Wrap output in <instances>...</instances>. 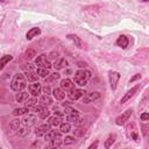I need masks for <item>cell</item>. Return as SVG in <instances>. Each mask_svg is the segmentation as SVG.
Segmentation results:
<instances>
[{
	"label": "cell",
	"mask_w": 149,
	"mask_h": 149,
	"mask_svg": "<svg viewBox=\"0 0 149 149\" xmlns=\"http://www.w3.org/2000/svg\"><path fill=\"white\" fill-rule=\"evenodd\" d=\"M27 86V80L22 73H16L14 74L12 81H10V88L15 92H21L23 88Z\"/></svg>",
	"instance_id": "obj_1"
},
{
	"label": "cell",
	"mask_w": 149,
	"mask_h": 149,
	"mask_svg": "<svg viewBox=\"0 0 149 149\" xmlns=\"http://www.w3.org/2000/svg\"><path fill=\"white\" fill-rule=\"evenodd\" d=\"M90 78H91V72L88 70L81 69L74 73V83L79 86H85Z\"/></svg>",
	"instance_id": "obj_2"
},
{
	"label": "cell",
	"mask_w": 149,
	"mask_h": 149,
	"mask_svg": "<svg viewBox=\"0 0 149 149\" xmlns=\"http://www.w3.org/2000/svg\"><path fill=\"white\" fill-rule=\"evenodd\" d=\"M35 64H36L38 68H41V69H47V70H49V69L52 66V64L50 63V61L48 59V57H47L45 55H40V56H37V58L35 59Z\"/></svg>",
	"instance_id": "obj_3"
},
{
	"label": "cell",
	"mask_w": 149,
	"mask_h": 149,
	"mask_svg": "<svg viewBox=\"0 0 149 149\" xmlns=\"http://www.w3.org/2000/svg\"><path fill=\"white\" fill-rule=\"evenodd\" d=\"M108 79H109V85H111V88L112 90H115L116 88V85H118V81L120 79V73L116 72V71H111L108 73Z\"/></svg>",
	"instance_id": "obj_4"
},
{
	"label": "cell",
	"mask_w": 149,
	"mask_h": 149,
	"mask_svg": "<svg viewBox=\"0 0 149 149\" xmlns=\"http://www.w3.org/2000/svg\"><path fill=\"white\" fill-rule=\"evenodd\" d=\"M85 91L84 90H80V88H72V90H70L69 91V93H68V95H69V98L71 99V100H78L79 98H81V97H84L85 95Z\"/></svg>",
	"instance_id": "obj_5"
},
{
	"label": "cell",
	"mask_w": 149,
	"mask_h": 149,
	"mask_svg": "<svg viewBox=\"0 0 149 149\" xmlns=\"http://www.w3.org/2000/svg\"><path fill=\"white\" fill-rule=\"evenodd\" d=\"M28 90H29V93H30L34 98H36L37 95H40L41 90H42V86H41V84H40L38 81H35V83H31V84L28 86Z\"/></svg>",
	"instance_id": "obj_6"
},
{
	"label": "cell",
	"mask_w": 149,
	"mask_h": 149,
	"mask_svg": "<svg viewBox=\"0 0 149 149\" xmlns=\"http://www.w3.org/2000/svg\"><path fill=\"white\" fill-rule=\"evenodd\" d=\"M130 115H132V109H127L126 112H123L121 115H119V116L115 119V123H116V125H119V126L125 125V123L129 120Z\"/></svg>",
	"instance_id": "obj_7"
},
{
	"label": "cell",
	"mask_w": 149,
	"mask_h": 149,
	"mask_svg": "<svg viewBox=\"0 0 149 149\" xmlns=\"http://www.w3.org/2000/svg\"><path fill=\"white\" fill-rule=\"evenodd\" d=\"M22 122L24 126H28V127L34 126L37 123V116L35 114H26L22 119Z\"/></svg>",
	"instance_id": "obj_8"
},
{
	"label": "cell",
	"mask_w": 149,
	"mask_h": 149,
	"mask_svg": "<svg viewBox=\"0 0 149 149\" xmlns=\"http://www.w3.org/2000/svg\"><path fill=\"white\" fill-rule=\"evenodd\" d=\"M139 88H140V85H136V86L132 87V88H130V90H129V91H128V92L122 97V99H121V101H120V102H121V104H126L130 98H133V97H134V94L136 93V91H137Z\"/></svg>",
	"instance_id": "obj_9"
},
{
	"label": "cell",
	"mask_w": 149,
	"mask_h": 149,
	"mask_svg": "<svg viewBox=\"0 0 149 149\" xmlns=\"http://www.w3.org/2000/svg\"><path fill=\"white\" fill-rule=\"evenodd\" d=\"M100 97H101L100 92H92V93L86 94V95L83 97V102H84V104H90V102H92V101L99 99Z\"/></svg>",
	"instance_id": "obj_10"
},
{
	"label": "cell",
	"mask_w": 149,
	"mask_h": 149,
	"mask_svg": "<svg viewBox=\"0 0 149 149\" xmlns=\"http://www.w3.org/2000/svg\"><path fill=\"white\" fill-rule=\"evenodd\" d=\"M49 130H50V125H49V123H44V125L38 126V127L35 129V134H36L37 137H40V136L45 135Z\"/></svg>",
	"instance_id": "obj_11"
},
{
	"label": "cell",
	"mask_w": 149,
	"mask_h": 149,
	"mask_svg": "<svg viewBox=\"0 0 149 149\" xmlns=\"http://www.w3.org/2000/svg\"><path fill=\"white\" fill-rule=\"evenodd\" d=\"M61 88L65 92V91H70V90H72V88H74V84L72 83V80L71 79H69V78H66V79H63L62 81H61Z\"/></svg>",
	"instance_id": "obj_12"
},
{
	"label": "cell",
	"mask_w": 149,
	"mask_h": 149,
	"mask_svg": "<svg viewBox=\"0 0 149 149\" xmlns=\"http://www.w3.org/2000/svg\"><path fill=\"white\" fill-rule=\"evenodd\" d=\"M128 43H129V40H128V37L126 35H120L118 37V40H116V45L122 48V49H126L128 47Z\"/></svg>",
	"instance_id": "obj_13"
},
{
	"label": "cell",
	"mask_w": 149,
	"mask_h": 149,
	"mask_svg": "<svg viewBox=\"0 0 149 149\" xmlns=\"http://www.w3.org/2000/svg\"><path fill=\"white\" fill-rule=\"evenodd\" d=\"M68 65V62L65 58H58L57 61L54 62L52 66L55 68V70H61V69H64L65 66Z\"/></svg>",
	"instance_id": "obj_14"
},
{
	"label": "cell",
	"mask_w": 149,
	"mask_h": 149,
	"mask_svg": "<svg viewBox=\"0 0 149 149\" xmlns=\"http://www.w3.org/2000/svg\"><path fill=\"white\" fill-rule=\"evenodd\" d=\"M66 37H68L70 41H72L73 44H74L77 48H81V47H83V42H81V40H80L77 35H74V34H69Z\"/></svg>",
	"instance_id": "obj_15"
},
{
	"label": "cell",
	"mask_w": 149,
	"mask_h": 149,
	"mask_svg": "<svg viewBox=\"0 0 149 149\" xmlns=\"http://www.w3.org/2000/svg\"><path fill=\"white\" fill-rule=\"evenodd\" d=\"M45 140H48V141H51V140H54V139H58V137H61V132H58V130H49L45 135Z\"/></svg>",
	"instance_id": "obj_16"
},
{
	"label": "cell",
	"mask_w": 149,
	"mask_h": 149,
	"mask_svg": "<svg viewBox=\"0 0 149 149\" xmlns=\"http://www.w3.org/2000/svg\"><path fill=\"white\" fill-rule=\"evenodd\" d=\"M52 94H54V97H55L57 100H63V99L65 98V92H64L61 87H56V88H54Z\"/></svg>",
	"instance_id": "obj_17"
},
{
	"label": "cell",
	"mask_w": 149,
	"mask_h": 149,
	"mask_svg": "<svg viewBox=\"0 0 149 149\" xmlns=\"http://www.w3.org/2000/svg\"><path fill=\"white\" fill-rule=\"evenodd\" d=\"M62 142H63V141H62V139H61V137H58V139H54V140L49 141L48 148H49V149H57V148H59V147H61Z\"/></svg>",
	"instance_id": "obj_18"
},
{
	"label": "cell",
	"mask_w": 149,
	"mask_h": 149,
	"mask_svg": "<svg viewBox=\"0 0 149 149\" xmlns=\"http://www.w3.org/2000/svg\"><path fill=\"white\" fill-rule=\"evenodd\" d=\"M40 34H41V29L35 27V28H31V29H29L26 36H27V40H31V38H34L35 36L40 35Z\"/></svg>",
	"instance_id": "obj_19"
},
{
	"label": "cell",
	"mask_w": 149,
	"mask_h": 149,
	"mask_svg": "<svg viewBox=\"0 0 149 149\" xmlns=\"http://www.w3.org/2000/svg\"><path fill=\"white\" fill-rule=\"evenodd\" d=\"M24 74H26V76H24L26 80H29V81H31V83H35V81H37V80H38V76H37L34 71L26 72Z\"/></svg>",
	"instance_id": "obj_20"
},
{
	"label": "cell",
	"mask_w": 149,
	"mask_h": 149,
	"mask_svg": "<svg viewBox=\"0 0 149 149\" xmlns=\"http://www.w3.org/2000/svg\"><path fill=\"white\" fill-rule=\"evenodd\" d=\"M13 59V56L12 55H3L1 58H0V70H2L5 68V65L7 63H9L10 61Z\"/></svg>",
	"instance_id": "obj_21"
},
{
	"label": "cell",
	"mask_w": 149,
	"mask_h": 149,
	"mask_svg": "<svg viewBox=\"0 0 149 149\" xmlns=\"http://www.w3.org/2000/svg\"><path fill=\"white\" fill-rule=\"evenodd\" d=\"M40 102H41V105L42 106H50L51 104H52V99L50 98V95H47V94H44V95H42L41 98H40Z\"/></svg>",
	"instance_id": "obj_22"
},
{
	"label": "cell",
	"mask_w": 149,
	"mask_h": 149,
	"mask_svg": "<svg viewBox=\"0 0 149 149\" xmlns=\"http://www.w3.org/2000/svg\"><path fill=\"white\" fill-rule=\"evenodd\" d=\"M62 123V118H59V116H51V118H49V125H50V127L52 126V127H57V126H59Z\"/></svg>",
	"instance_id": "obj_23"
},
{
	"label": "cell",
	"mask_w": 149,
	"mask_h": 149,
	"mask_svg": "<svg viewBox=\"0 0 149 149\" xmlns=\"http://www.w3.org/2000/svg\"><path fill=\"white\" fill-rule=\"evenodd\" d=\"M28 112H29V109L27 107H21V108H15L12 113H13V115L19 116V115H26Z\"/></svg>",
	"instance_id": "obj_24"
},
{
	"label": "cell",
	"mask_w": 149,
	"mask_h": 149,
	"mask_svg": "<svg viewBox=\"0 0 149 149\" xmlns=\"http://www.w3.org/2000/svg\"><path fill=\"white\" fill-rule=\"evenodd\" d=\"M28 99V92H24V91H21L16 94V101L17 102H23Z\"/></svg>",
	"instance_id": "obj_25"
},
{
	"label": "cell",
	"mask_w": 149,
	"mask_h": 149,
	"mask_svg": "<svg viewBox=\"0 0 149 149\" xmlns=\"http://www.w3.org/2000/svg\"><path fill=\"white\" fill-rule=\"evenodd\" d=\"M20 123H21V120L19 119H14L9 122V129L10 130H17L20 128Z\"/></svg>",
	"instance_id": "obj_26"
},
{
	"label": "cell",
	"mask_w": 149,
	"mask_h": 149,
	"mask_svg": "<svg viewBox=\"0 0 149 149\" xmlns=\"http://www.w3.org/2000/svg\"><path fill=\"white\" fill-rule=\"evenodd\" d=\"M114 141H115V135H114V134H111V135L107 137V140L105 141L104 147H105V148H109V147L114 143Z\"/></svg>",
	"instance_id": "obj_27"
},
{
	"label": "cell",
	"mask_w": 149,
	"mask_h": 149,
	"mask_svg": "<svg viewBox=\"0 0 149 149\" xmlns=\"http://www.w3.org/2000/svg\"><path fill=\"white\" fill-rule=\"evenodd\" d=\"M36 74L38 76V77H42V78H45V77H48L50 73H49V70H47V69H41V68H38L37 69V71H36Z\"/></svg>",
	"instance_id": "obj_28"
},
{
	"label": "cell",
	"mask_w": 149,
	"mask_h": 149,
	"mask_svg": "<svg viewBox=\"0 0 149 149\" xmlns=\"http://www.w3.org/2000/svg\"><path fill=\"white\" fill-rule=\"evenodd\" d=\"M66 121L73 122V123H79L81 121V119L78 116V114H76V115H68L66 116Z\"/></svg>",
	"instance_id": "obj_29"
},
{
	"label": "cell",
	"mask_w": 149,
	"mask_h": 149,
	"mask_svg": "<svg viewBox=\"0 0 149 149\" xmlns=\"http://www.w3.org/2000/svg\"><path fill=\"white\" fill-rule=\"evenodd\" d=\"M36 102H37L36 98H28V99L24 101V105H26L27 108H29V107H34V106L36 105Z\"/></svg>",
	"instance_id": "obj_30"
},
{
	"label": "cell",
	"mask_w": 149,
	"mask_h": 149,
	"mask_svg": "<svg viewBox=\"0 0 149 149\" xmlns=\"http://www.w3.org/2000/svg\"><path fill=\"white\" fill-rule=\"evenodd\" d=\"M59 126H61V128H59L61 133H69V132H70V129H71V126H70V123H69V122L61 123Z\"/></svg>",
	"instance_id": "obj_31"
},
{
	"label": "cell",
	"mask_w": 149,
	"mask_h": 149,
	"mask_svg": "<svg viewBox=\"0 0 149 149\" xmlns=\"http://www.w3.org/2000/svg\"><path fill=\"white\" fill-rule=\"evenodd\" d=\"M61 77V74L58 72H54V73H50L49 77H47V81L50 83V81H54V80H58Z\"/></svg>",
	"instance_id": "obj_32"
},
{
	"label": "cell",
	"mask_w": 149,
	"mask_h": 149,
	"mask_svg": "<svg viewBox=\"0 0 149 149\" xmlns=\"http://www.w3.org/2000/svg\"><path fill=\"white\" fill-rule=\"evenodd\" d=\"M21 68H22V70H24L26 72H29V71H34V70H35V66H34L31 63H26V64H23Z\"/></svg>",
	"instance_id": "obj_33"
},
{
	"label": "cell",
	"mask_w": 149,
	"mask_h": 149,
	"mask_svg": "<svg viewBox=\"0 0 149 149\" xmlns=\"http://www.w3.org/2000/svg\"><path fill=\"white\" fill-rule=\"evenodd\" d=\"M34 56H36V51L34 49H28L26 50V54H24V57L26 58H33Z\"/></svg>",
	"instance_id": "obj_34"
},
{
	"label": "cell",
	"mask_w": 149,
	"mask_h": 149,
	"mask_svg": "<svg viewBox=\"0 0 149 149\" xmlns=\"http://www.w3.org/2000/svg\"><path fill=\"white\" fill-rule=\"evenodd\" d=\"M33 109H34V112H35V113H37V114H41V113H42L43 111H45L47 108H44V106H42V105H35Z\"/></svg>",
	"instance_id": "obj_35"
},
{
	"label": "cell",
	"mask_w": 149,
	"mask_h": 149,
	"mask_svg": "<svg viewBox=\"0 0 149 149\" xmlns=\"http://www.w3.org/2000/svg\"><path fill=\"white\" fill-rule=\"evenodd\" d=\"M68 115H76L78 114V111L74 109V108H71V107H65V111H64Z\"/></svg>",
	"instance_id": "obj_36"
},
{
	"label": "cell",
	"mask_w": 149,
	"mask_h": 149,
	"mask_svg": "<svg viewBox=\"0 0 149 149\" xmlns=\"http://www.w3.org/2000/svg\"><path fill=\"white\" fill-rule=\"evenodd\" d=\"M48 59H49V61H57V59H58V52L51 51V52L49 54V56H48Z\"/></svg>",
	"instance_id": "obj_37"
},
{
	"label": "cell",
	"mask_w": 149,
	"mask_h": 149,
	"mask_svg": "<svg viewBox=\"0 0 149 149\" xmlns=\"http://www.w3.org/2000/svg\"><path fill=\"white\" fill-rule=\"evenodd\" d=\"M74 142H76V140H74L73 136H66V137L64 139V143H65V144H72V143H74Z\"/></svg>",
	"instance_id": "obj_38"
},
{
	"label": "cell",
	"mask_w": 149,
	"mask_h": 149,
	"mask_svg": "<svg viewBox=\"0 0 149 149\" xmlns=\"http://www.w3.org/2000/svg\"><path fill=\"white\" fill-rule=\"evenodd\" d=\"M49 115H50V112H49L48 109H45V111H43L41 114H38V118H40V119H47Z\"/></svg>",
	"instance_id": "obj_39"
},
{
	"label": "cell",
	"mask_w": 149,
	"mask_h": 149,
	"mask_svg": "<svg viewBox=\"0 0 149 149\" xmlns=\"http://www.w3.org/2000/svg\"><path fill=\"white\" fill-rule=\"evenodd\" d=\"M84 133H85V130H84V129H79V128L76 129V130H73V134H74V135H78V136H81Z\"/></svg>",
	"instance_id": "obj_40"
},
{
	"label": "cell",
	"mask_w": 149,
	"mask_h": 149,
	"mask_svg": "<svg viewBox=\"0 0 149 149\" xmlns=\"http://www.w3.org/2000/svg\"><path fill=\"white\" fill-rule=\"evenodd\" d=\"M140 119L142 120V121H147L148 119H149V114L146 112V113H142L141 114V116H140Z\"/></svg>",
	"instance_id": "obj_41"
},
{
	"label": "cell",
	"mask_w": 149,
	"mask_h": 149,
	"mask_svg": "<svg viewBox=\"0 0 149 149\" xmlns=\"http://www.w3.org/2000/svg\"><path fill=\"white\" fill-rule=\"evenodd\" d=\"M140 78H141V74H140V73H137V74H135L134 77H132V78H130L129 83H133V81H135V80H137V79H140Z\"/></svg>",
	"instance_id": "obj_42"
},
{
	"label": "cell",
	"mask_w": 149,
	"mask_h": 149,
	"mask_svg": "<svg viewBox=\"0 0 149 149\" xmlns=\"http://www.w3.org/2000/svg\"><path fill=\"white\" fill-rule=\"evenodd\" d=\"M43 92H44L47 95H49V94L51 93V88H50L49 86H44V87H43Z\"/></svg>",
	"instance_id": "obj_43"
},
{
	"label": "cell",
	"mask_w": 149,
	"mask_h": 149,
	"mask_svg": "<svg viewBox=\"0 0 149 149\" xmlns=\"http://www.w3.org/2000/svg\"><path fill=\"white\" fill-rule=\"evenodd\" d=\"M97 147H98V141H95V142H93L87 149H97Z\"/></svg>",
	"instance_id": "obj_44"
},
{
	"label": "cell",
	"mask_w": 149,
	"mask_h": 149,
	"mask_svg": "<svg viewBox=\"0 0 149 149\" xmlns=\"http://www.w3.org/2000/svg\"><path fill=\"white\" fill-rule=\"evenodd\" d=\"M55 115H56V116L62 118V116H63V113H62L61 111H56V109H55Z\"/></svg>",
	"instance_id": "obj_45"
},
{
	"label": "cell",
	"mask_w": 149,
	"mask_h": 149,
	"mask_svg": "<svg viewBox=\"0 0 149 149\" xmlns=\"http://www.w3.org/2000/svg\"><path fill=\"white\" fill-rule=\"evenodd\" d=\"M147 128H148V126H147V125H143V126H142V129H143V135H147V130H146Z\"/></svg>",
	"instance_id": "obj_46"
},
{
	"label": "cell",
	"mask_w": 149,
	"mask_h": 149,
	"mask_svg": "<svg viewBox=\"0 0 149 149\" xmlns=\"http://www.w3.org/2000/svg\"><path fill=\"white\" fill-rule=\"evenodd\" d=\"M78 66H80V68H86L87 65H86V63H81V62H79V63H78Z\"/></svg>",
	"instance_id": "obj_47"
},
{
	"label": "cell",
	"mask_w": 149,
	"mask_h": 149,
	"mask_svg": "<svg viewBox=\"0 0 149 149\" xmlns=\"http://www.w3.org/2000/svg\"><path fill=\"white\" fill-rule=\"evenodd\" d=\"M26 133H27V130H26V129H21V132H20V134H21V135H23V134H26Z\"/></svg>",
	"instance_id": "obj_48"
},
{
	"label": "cell",
	"mask_w": 149,
	"mask_h": 149,
	"mask_svg": "<svg viewBox=\"0 0 149 149\" xmlns=\"http://www.w3.org/2000/svg\"><path fill=\"white\" fill-rule=\"evenodd\" d=\"M0 149H1V147H0Z\"/></svg>",
	"instance_id": "obj_49"
}]
</instances>
